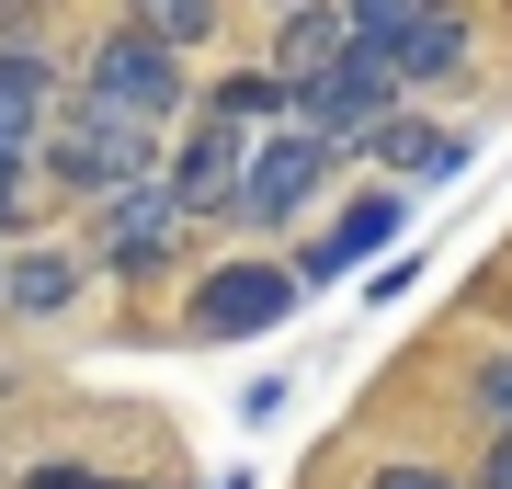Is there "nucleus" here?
Here are the masks:
<instances>
[{
	"label": "nucleus",
	"instance_id": "obj_6",
	"mask_svg": "<svg viewBox=\"0 0 512 489\" xmlns=\"http://www.w3.org/2000/svg\"><path fill=\"white\" fill-rule=\"evenodd\" d=\"M319 171H330V148H319L308 126L262 137V148H251V171H239V205H228V217H239V228H285L296 205L319 194Z\"/></svg>",
	"mask_w": 512,
	"mask_h": 489
},
{
	"label": "nucleus",
	"instance_id": "obj_9",
	"mask_svg": "<svg viewBox=\"0 0 512 489\" xmlns=\"http://www.w3.org/2000/svg\"><path fill=\"white\" fill-rule=\"evenodd\" d=\"M171 228H183L171 182H137V194L103 205V262H114V273H160V262H171Z\"/></svg>",
	"mask_w": 512,
	"mask_h": 489
},
{
	"label": "nucleus",
	"instance_id": "obj_2",
	"mask_svg": "<svg viewBox=\"0 0 512 489\" xmlns=\"http://www.w3.org/2000/svg\"><path fill=\"white\" fill-rule=\"evenodd\" d=\"M353 57L399 91V80H444L467 69V12H399V0H376V12H353Z\"/></svg>",
	"mask_w": 512,
	"mask_h": 489
},
{
	"label": "nucleus",
	"instance_id": "obj_13",
	"mask_svg": "<svg viewBox=\"0 0 512 489\" xmlns=\"http://www.w3.org/2000/svg\"><path fill=\"white\" fill-rule=\"evenodd\" d=\"M0 296H12L23 319H57V308L80 296V262H69V251H23V262H0Z\"/></svg>",
	"mask_w": 512,
	"mask_h": 489
},
{
	"label": "nucleus",
	"instance_id": "obj_10",
	"mask_svg": "<svg viewBox=\"0 0 512 489\" xmlns=\"http://www.w3.org/2000/svg\"><path fill=\"white\" fill-rule=\"evenodd\" d=\"M46 137V57L35 46H0V160H23V148Z\"/></svg>",
	"mask_w": 512,
	"mask_h": 489
},
{
	"label": "nucleus",
	"instance_id": "obj_11",
	"mask_svg": "<svg viewBox=\"0 0 512 489\" xmlns=\"http://www.w3.org/2000/svg\"><path fill=\"white\" fill-rule=\"evenodd\" d=\"M365 148H376L387 171H421V182H456V171H467V137H456V126H410V114H387Z\"/></svg>",
	"mask_w": 512,
	"mask_h": 489
},
{
	"label": "nucleus",
	"instance_id": "obj_4",
	"mask_svg": "<svg viewBox=\"0 0 512 489\" xmlns=\"http://www.w3.org/2000/svg\"><path fill=\"white\" fill-rule=\"evenodd\" d=\"M285 308H296V273L285 262H217L194 285L183 330H194V342H251V330H285Z\"/></svg>",
	"mask_w": 512,
	"mask_h": 489
},
{
	"label": "nucleus",
	"instance_id": "obj_15",
	"mask_svg": "<svg viewBox=\"0 0 512 489\" xmlns=\"http://www.w3.org/2000/svg\"><path fill=\"white\" fill-rule=\"evenodd\" d=\"M23 489H126V478H92V467H35Z\"/></svg>",
	"mask_w": 512,
	"mask_h": 489
},
{
	"label": "nucleus",
	"instance_id": "obj_3",
	"mask_svg": "<svg viewBox=\"0 0 512 489\" xmlns=\"http://www.w3.org/2000/svg\"><path fill=\"white\" fill-rule=\"evenodd\" d=\"M46 171H57V194L114 205V194H137V182H148V126H126V114H92V103H80L69 126H57Z\"/></svg>",
	"mask_w": 512,
	"mask_h": 489
},
{
	"label": "nucleus",
	"instance_id": "obj_18",
	"mask_svg": "<svg viewBox=\"0 0 512 489\" xmlns=\"http://www.w3.org/2000/svg\"><path fill=\"white\" fill-rule=\"evenodd\" d=\"M12 194H23V160H0V217H12Z\"/></svg>",
	"mask_w": 512,
	"mask_h": 489
},
{
	"label": "nucleus",
	"instance_id": "obj_7",
	"mask_svg": "<svg viewBox=\"0 0 512 489\" xmlns=\"http://www.w3.org/2000/svg\"><path fill=\"white\" fill-rule=\"evenodd\" d=\"M399 228H410V205H399V194L376 182V194H353L342 217H330V239H308V251H296L285 273H296V285H342V273H376Z\"/></svg>",
	"mask_w": 512,
	"mask_h": 489
},
{
	"label": "nucleus",
	"instance_id": "obj_16",
	"mask_svg": "<svg viewBox=\"0 0 512 489\" xmlns=\"http://www.w3.org/2000/svg\"><path fill=\"white\" fill-rule=\"evenodd\" d=\"M376 489H467V478H444V467H376Z\"/></svg>",
	"mask_w": 512,
	"mask_h": 489
},
{
	"label": "nucleus",
	"instance_id": "obj_5",
	"mask_svg": "<svg viewBox=\"0 0 512 489\" xmlns=\"http://www.w3.org/2000/svg\"><path fill=\"white\" fill-rule=\"evenodd\" d=\"M285 114H296V126H308L319 148H353V137H376V126H387V80H376L365 57L342 46L319 80H296V91H285Z\"/></svg>",
	"mask_w": 512,
	"mask_h": 489
},
{
	"label": "nucleus",
	"instance_id": "obj_1",
	"mask_svg": "<svg viewBox=\"0 0 512 489\" xmlns=\"http://www.w3.org/2000/svg\"><path fill=\"white\" fill-rule=\"evenodd\" d=\"M80 103H92V114H126V126L160 137V126H171V103H183V57L148 35V23H114V35L92 46V80H80Z\"/></svg>",
	"mask_w": 512,
	"mask_h": 489
},
{
	"label": "nucleus",
	"instance_id": "obj_14",
	"mask_svg": "<svg viewBox=\"0 0 512 489\" xmlns=\"http://www.w3.org/2000/svg\"><path fill=\"white\" fill-rule=\"evenodd\" d=\"M467 399H478V410H490L501 433H512V353H490V364H478V376H467Z\"/></svg>",
	"mask_w": 512,
	"mask_h": 489
},
{
	"label": "nucleus",
	"instance_id": "obj_8",
	"mask_svg": "<svg viewBox=\"0 0 512 489\" xmlns=\"http://www.w3.org/2000/svg\"><path fill=\"white\" fill-rule=\"evenodd\" d=\"M251 126H239L228 103H205L194 114V137H183V160H171V205H239V171H251Z\"/></svg>",
	"mask_w": 512,
	"mask_h": 489
},
{
	"label": "nucleus",
	"instance_id": "obj_17",
	"mask_svg": "<svg viewBox=\"0 0 512 489\" xmlns=\"http://www.w3.org/2000/svg\"><path fill=\"white\" fill-rule=\"evenodd\" d=\"M478 489H512V433H490V467H478Z\"/></svg>",
	"mask_w": 512,
	"mask_h": 489
},
{
	"label": "nucleus",
	"instance_id": "obj_12",
	"mask_svg": "<svg viewBox=\"0 0 512 489\" xmlns=\"http://www.w3.org/2000/svg\"><path fill=\"white\" fill-rule=\"evenodd\" d=\"M342 46H353V12H285V35H274V80H285V91L319 80Z\"/></svg>",
	"mask_w": 512,
	"mask_h": 489
}]
</instances>
